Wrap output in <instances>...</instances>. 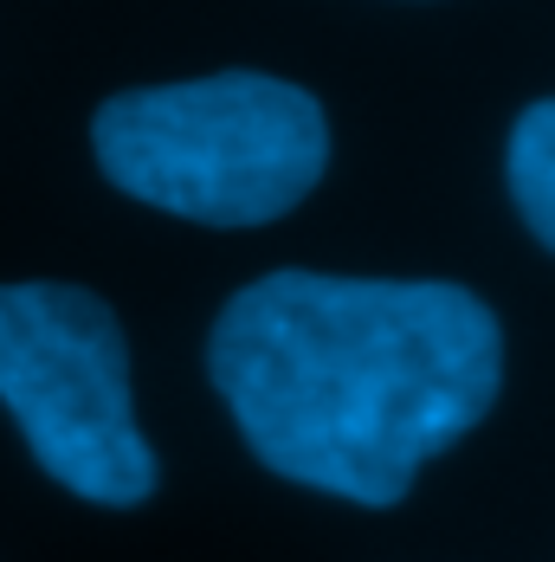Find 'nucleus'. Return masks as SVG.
<instances>
[{
  "label": "nucleus",
  "mask_w": 555,
  "mask_h": 562,
  "mask_svg": "<svg viewBox=\"0 0 555 562\" xmlns=\"http://www.w3.org/2000/svg\"><path fill=\"white\" fill-rule=\"evenodd\" d=\"M207 375L278 479L382 510L491 414L503 330L458 284L272 272L226 297Z\"/></svg>",
  "instance_id": "obj_1"
},
{
  "label": "nucleus",
  "mask_w": 555,
  "mask_h": 562,
  "mask_svg": "<svg viewBox=\"0 0 555 562\" xmlns=\"http://www.w3.org/2000/svg\"><path fill=\"white\" fill-rule=\"evenodd\" d=\"M98 169L123 194L201 226H265L291 214L330 162V123L310 91L265 71L116 91L91 116Z\"/></svg>",
  "instance_id": "obj_2"
},
{
  "label": "nucleus",
  "mask_w": 555,
  "mask_h": 562,
  "mask_svg": "<svg viewBox=\"0 0 555 562\" xmlns=\"http://www.w3.org/2000/svg\"><path fill=\"white\" fill-rule=\"evenodd\" d=\"M0 401L39 472L71 498L129 510L156 492L123 324L104 297L78 284H0Z\"/></svg>",
  "instance_id": "obj_3"
},
{
  "label": "nucleus",
  "mask_w": 555,
  "mask_h": 562,
  "mask_svg": "<svg viewBox=\"0 0 555 562\" xmlns=\"http://www.w3.org/2000/svg\"><path fill=\"white\" fill-rule=\"evenodd\" d=\"M510 194H517V214L530 221V233L555 252V98L530 104L510 130Z\"/></svg>",
  "instance_id": "obj_4"
}]
</instances>
